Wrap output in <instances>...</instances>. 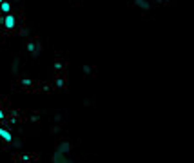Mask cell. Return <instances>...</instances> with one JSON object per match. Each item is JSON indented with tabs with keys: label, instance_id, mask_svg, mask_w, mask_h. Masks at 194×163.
<instances>
[{
	"label": "cell",
	"instance_id": "4",
	"mask_svg": "<svg viewBox=\"0 0 194 163\" xmlns=\"http://www.w3.org/2000/svg\"><path fill=\"white\" fill-rule=\"evenodd\" d=\"M35 49H36L35 43H29V46H27V51H29V53H35Z\"/></svg>",
	"mask_w": 194,
	"mask_h": 163
},
{
	"label": "cell",
	"instance_id": "1",
	"mask_svg": "<svg viewBox=\"0 0 194 163\" xmlns=\"http://www.w3.org/2000/svg\"><path fill=\"white\" fill-rule=\"evenodd\" d=\"M15 24H16V20H15V16L11 13L4 16V27L6 29H15Z\"/></svg>",
	"mask_w": 194,
	"mask_h": 163
},
{
	"label": "cell",
	"instance_id": "3",
	"mask_svg": "<svg viewBox=\"0 0 194 163\" xmlns=\"http://www.w3.org/2000/svg\"><path fill=\"white\" fill-rule=\"evenodd\" d=\"M0 11H2L4 15H9L11 13V4H9L7 0H2V2H0Z\"/></svg>",
	"mask_w": 194,
	"mask_h": 163
},
{
	"label": "cell",
	"instance_id": "5",
	"mask_svg": "<svg viewBox=\"0 0 194 163\" xmlns=\"http://www.w3.org/2000/svg\"><path fill=\"white\" fill-rule=\"evenodd\" d=\"M6 116H4V111H2V109H0V120H4Z\"/></svg>",
	"mask_w": 194,
	"mask_h": 163
},
{
	"label": "cell",
	"instance_id": "2",
	"mask_svg": "<svg viewBox=\"0 0 194 163\" xmlns=\"http://www.w3.org/2000/svg\"><path fill=\"white\" fill-rule=\"evenodd\" d=\"M0 138H2L4 141H7V143H11V140H13L11 132H9L7 129H0Z\"/></svg>",
	"mask_w": 194,
	"mask_h": 163
}]
</instances>
